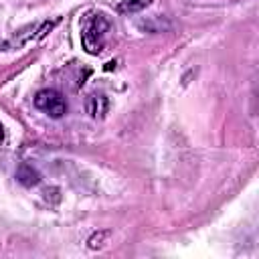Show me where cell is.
I'll list each match as a JSON object with an SVG mask.
<instances>
[{
  "mask_svg": "<svg viewBox=\"0 0 259 259\" xmlns=\"http://www.w3.org/2000/svg\"><path fill=\"white\" fill-rule=\"evenodd\" d=\"M109 237H111V231H109V229L97 231V233H93V235L87 239V247H89L91 251H99V249L105 247V243L109 241Z\"/></svg>",
  "mask_w": 259,
  "mask_h": 259,
  "instance_id": "5",
  "label": "cell"
},
{
  "mask_svg": "<svg viewBox=\"0 0 259 259\" xmlns=\"http://www.w3.org/2000/svg\"><path fill=\"white\" fill-rule=\"evenodd\" d=\"M16 178H18V182L24 184V186H34V184H38L40 174H38L30 164H22V166L16 170Z\"/></svg>",
  "mask_w": 259,
  "mask_h": 259,
  "instance_id": "4",
  "label": "cell"
},
{
  "mask_svg": "<svg viewBox=\"0 0 259 259\" xmlns=\"http://www.w3.org/2000/svg\"><path fill=\"white\" fill-rule=\"evenodd\" d=\"M34 105L51 117H61L67 111V101L57 89H40L34 95Z\"/></svg>",
  "mask_w": 259,
  "mask_h": 259,
  "instance_id": "2",
  "label": "cell"
},
{
  "mask_svg": "<svg viewBox=\"0 0 259 259\" xmlns=\"http://www.w3.org/2000/svg\"><path fill=\"white\" fill-rule=\"evenodd\" d=\"M85 109H87V113H89L93 119H103L105 113H107V109H109V99H107L103 93L93 91V93H89L87 99H85Z\"/></svg>",
  "mask_w": 259,
  "mask_h": 259,
  "instance_id": "3",
  "label": "cell"
},
{
  "mask_svg": "<svg viewBox=\"0 0 259 259\" xmlns=\"http://www.w3.org/2000/svg\"><path fill=\"white\" fill-rule=\"evenodd\" d=\"M107 28H109V20L103 14H91L85 20V26L81 30V42L89 55H97L101 51Z\"/></svg>",
  "mask_w": 259,
  "mask_h": 259,
  "instance_id": "1",
  "label": "cell"
},
{
  "mask_svg": "<svg viewBox=\"0 0 259 259\" xmlns=\"http://www.w3.org/2000/svg\"><path fill=\"white\" fill-rule=\"evenodd\" d=\"M2 138H4V132H2V125H0V144H2Z\"/></svg>",
  "mask_w": 259,
  "mask_h": 259,
  "instance_id": "8",
  "label": "cell"
},
{
  "mask_svg": "<svg viewBox=\"0 0 259 259\" xmlns=\"http://www.w3.org/2000/svg\"><path fill=\"white\" fill-rule=\"evenodd\" d=\"M57 22H59V18H57V20H51V22H49V20H47V22H42V26H40V28L36 30V34H34V38H36V40H40V38H45V36H47V32H51V30H53V26H55Z\"/></svg>",
  "mask_w": 259,
  "mask_h": 259,
  "instance_id": "7",
  "label": "cell"
},
{
  "mask_svg": "<svg viewBox=\"0 0 259 259\" xmlns=\"http://www.w3.org/2000/svg\"><path fill=\"white\" fill-rule=\"evenodd\" d=\"M152 0H123L119 6H117V12L121 14H127V12H138L142 8H146Z\"/></svg>",
  "mask_w": 259,
  "mask_h": 259,
  "instance_id": "6",
  "label": "cell"
}]
</instances>
